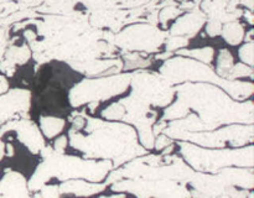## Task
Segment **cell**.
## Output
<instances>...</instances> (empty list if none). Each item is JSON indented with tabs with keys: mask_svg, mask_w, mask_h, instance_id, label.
Masks as SVG:
<instances>
[{
	"mask_svg": "<svg viewBox=\"0 0 254 198\" xmlns=\"http://www.w3.org/2000/svg\"><path fill=\"white\" fill-rule=\"evenodd\" d=\"M175 101L164 111L163 120H174L196 114L210 130L228 124H253L252 99L236 100L221 87L206 82H185L176 84Z\"/></svg>",
	"mask_w": 254,
	"mask_h": 198,
	"instance_id": "obj_1",
	"label": "cell"
},
{
	"mask_svg": "<svg viewBox=\"0 0 254 198\" xmlns=\"http://www.w3.org/2000/svg\"><path fill=\"white\" fill-rule=\"evenodd\" d=\"M82 130L86 134L69 129V145L82 151L86 158L112 161L113 168L146 153L136 130L127 123L102 120L86 114V125Z\"/></svg>",
	"mask_w": 254,
	"mask_h": 198,
	"instance_id": "obj_2",
	"label": "cell"
},
{
	"mask_svg": "<svg viewBox=\"0 0 254 198\" xmlns=\"http://www.w3.org/2000/svg\"><path fill=\"white\" fill-rule=\"evenodd\" d=\"M81 73L69 63L47 61L41 64L35 76V105L49 115L67 116L71 110L68 93L79 81Z\"/></svg>",
	"mask_w": 254,
	"mask_h": 198,
	"instance_id": "obj_3",
	"label": "cell"
},
{
	"mask_svg": "<svg viewBox=\"0 0 254 198\" xmlns=\"http://www.w3.org/2000/svg\"><path fill=\"white\" fill-rule=\"evenodd\" d=\"M37 166L36 171L27 182L30 191H39L47 181L56 177L60 181L83 178L92 182H102L109 171L113 170V163L109 160H94L67 156L52 151Z\"/></svg>",
	"mask_w": 254,
	"mask_h": 198,
	"instance_id": "obj_4",
	"label": "cell"
},
{
	"mask_svg": "<svg viewBox=\"0 0 254 198\" xmlns=\"http://www.w3.org/2000/svg\"><path fill=\"white\" fill-rule=\"evenodd\" d=\"M160 73L171 86L185 82H206L216 84L236 100H246L251 98L254 91L252 82H240L237 79L228 81L217 76L208 64L195 61L193 58L175 57L168 59L160 67Z\"/></svg>",
	"mask_w": 254,
	"mask_h": 198,
	"instance_id": "obj_5",
	"label": "cell"
},
{
	"mask_svg": "<svg viewBox=\"0 0 254 198\" xmlns=\"http://www.w3.org/2000/svg\"><path fill=\"white\" fill-rule=\"evenodd\" d=\"M181 155L186 163L198 172L215 173L230 166L238 167H253V145L240 146L233 148H203L196 144L179 143Z\"/></svg>",
	"mask_w": 254,
	"mask_h": 198,
	"instance_id": "obj_6",
	"label": "cell"
},
{
	"mask_svg": "<svg viewBox=\"0 0 254 198\" xmlns=\"http://www.w3.org/2000/svg\"><path fill=\"white\" fill-rule=\"evenodd\" d=\"M131 74L116 73L101 78L79 79L68 93L69 105L71 108H79L91 101L107 100L124 93L130 86Z\"/></svg>",
	"mask_w": 254,
	"mask_h": 198,
	"instance_id": "obj_7",
	"label": "cell"
},
{
	"mask_svg": "<svg viewBox=\"0 0 254 198\" xmlns=\"http://www.w3.org/2000/svg\"><path fill=\"white\" fill-rule=\"evenodd\" d=\"M253 124H228L213 130L181 131L171 139L189 141L203 148H225L227 144L232 148H240L253 143Z\"/></svg>",
	"mask_w": 254,
	"mask_h": 198,
	"instance_id": "obj_8",
	"label": "cell"
},
{
	"mask_svg": "<svg viewBox=\"0 0 254 198\" xmlns=\"http://www.w3.org/2000/svg\"><path fill=\"white\" fill-rule=\"evenodd\" d=\"M128 98L146 106H168L175 98V89L163 76L139 71L131 74Z\"/></svg>",
	"mask_w": 254,
	"mask_h": 198,
	"instance_id": "obj_9",
	"label": "cell"
},
{
	"mask_svg": "<svg viewBox=\"0 0 254 198\" xmlns=\"http://www.w3.org/2000/svg\"><path fill=\"white\" fill-rule=\"evenodd\" d=\"M114 192L135 195L138 197H190L191 191L188 183L175 180H146V178H128L112 183Z\"/></svg>",
	"mask_w": 254,
	"mask_h": 198,
	"instance_id": "obj_10",
	"label": "cell"
},
{
	"mask_svg": "<svg viewBox=\"0 0 254 198\" xmlns=\"http://www.w3.org/2000/svg\"><path fill=\"white\" fill-rule=\"evenodd\" d=\"M166 32L154 25L136 24L127 27L114 36V44L127 51H156L165 42Z\"/></svg>",
	"mask_w": 254,
	"mask_h": 198,
	"instance_id": "obj_11",
	"label": "cell"
},
{
	"mask_svg": "<svg viewBox=\"0 0 254 198\" xmlns=\"http://www.w3.org/2000/svg\"><path fill=\"white\" fill-rule=\"evenodd\" d=\"M31 106V92L15 88L0 97V120H11L17 115L25 118Z\"/></svg>",
	"mask_w": 254,
	"mask_h": 198,
	"instance_id": "obj_12",
	"label": "cell"
},
{
	"mask_svg": "<svg viewBox=\"0 0 254 198\" xmlns=\"http://www.w3.org/2000/svg\"><path fill=\"white\" fill-rule=\"evenodd\" d=\"M12 130L16 131L19 141L26 146L30 152L39 153L41 148L46 145L41 130H40L39 126L31 119H14Z\"/></svg>",
	"mask_w": 254,
	"mask_h": 198,
	"instance_id": "obj_13",
	"label": "cell"
},
{
	"mask_svg": "<svg viewBox=\"0 0 254 198\" xmlns=\"http://www.w3.org/2000/svg\"><path fill=\"white\" fill-rule=\"evenodd\" d=\"M107 183L92 182L83 178H72L62 181L59 186L60 196H93L98 195L107 188Z\"/></svg>",
	"mask_w": 254,
	"mask_h": 198,
	"instance_id": "obj_14",
	"label": "cell"
},
{
	"mask_svg": "<svg viewBox=\"0 0 254 198\" xmlns=\"http://www.w3.org/2000/svg\"><path fill=\"white\" fill-rule=\"evenodd\" d=\"M0 196L6 197H29L30 190L26 178L16 171H7L0 181Z\"/></svg>",
	"mask_w": 254,
	"mask_h": 198,
	"instance_id": "obj_15",
	"label": "cell"
},
{
	"mask_svg": "<svg viewBox=\"0 0 254 198\" xmlns=\"http://www.w3.org/2000/svg\"><path fill=\"white\" fill-rule=\"evenodd\" d=\"M206 22L205 15L200 11L188 12L185 16L180 17L175 24L171 26L170 34L179 35V36H192L196 32L200 31L202 25Z\"/></svg>",
	"mask_w": 254,
	"mask_h": 198,
	"instance_id": "obj_16",
	"label": "cell"
},
{
	"mask_svg": "<svg viewBox=\"0 0 254 198\" xmlns=\"http://www.w3.org/2000/svg\"><path fill=\"white\" fill-rule=\"evenodd\" d=\"M64 125H66V119L61 116L49 115V114L40 115V130L45 138H55L64 130Z\"/></svg>",
	"mask_w": 254,
	"mask_h": 198,
	"instance_id": "obj_17",
	"label": "cell"
},
{
	"mask_svg": "<svg viewBox=\"0 0 254 198\" xmlns=\"http://www.w3.org/2000/svg\"><path fill=\"white\" fill-rule=\"evenodd\" d=\"M221 35L226 42L230 45H238L246 37V32L243 26L238 21H228L226 25H222Z\"/></svg>",
	"mask_w": 254,
	"mask_h": 198,
	"instance_id": "obj_18",
	"label": "cell"
},
{
	"mask_svg": "<svg viewBox=\"0 0 254 198\" xmlns=\"http://www.w3.org/2000/svg\"><path fill=\"white\" fill-rule=\"evenodd\" d=\"M233 66H235V59H233L231 52L228 50H221L217 57V62H216V74L226 79Z\"/></svg>",
	"mask_w": 254,
	"mask_h": 198,
	"instance_id": "obj_19",
	"label": "cell"
},
{
	"mask_svg": "<svg viewBox=\"0 0 254 198\" xmlns=\"http://www.w3.org/2000/svg\"><path fill=\"white\" fill-rule=\"evenodd\" d=\"M213 50L211 47H205V49H196V50H180L178 51V54L180 56H191L202 63L210 64L213 59Z\"/></svg>",
	"mask_w": 254,
	"mask_h": 198,
	"instance_id": "obj_20",
	"label": "cell"
},
{
	"mask_svg": "<svg viewBox=\"0 0 254 198\" xmlns=\"http://www.w3.org/2000/svg\"><path fill=\"white\" fill-rule=\"evenodd\" d=\"M124 114H126V108H124V105L119 100L111 104L109 106H107V108L102 111V116H103L106 120L111 121H121L122 118L124 116Z\"/></svg>",
	"mask_w": 254,
	"mask_h": 198,
	"instance_id": "obj_21",
	"label": "cell"
},
{
	"mask_svg": "<svg viewBox=\"0 0 254 198\" xmlns=\"http://www.w3.org/2000/svg\"><path fill=\"white\" fill-rule=\"evenodd\" d=\"M150 64L149 59H144L143 57L139 56L138 53H131L124 54V69H138V68H144V67H148Z\"/></svg>",
	"mask_w": 254,
	"mask_h": 198,
	"instance_id": "obj_22",
	"label": "cell"
},
{
	"mask_svg": "<svg viewBox=\"0 0 254 198\" xmlns=\"http://www.w3.org/2000/svg\"><path fill=\"white\" fill-rule=\"evenodd\" d=\"M243 77H250L252 78L253 77V67L247 66L245 63H238L235 64L231 69V72L228 73L227 78L228 81H236L238 78H243Z\"/></svg>",
	"mask_w": 254,
	"mask_h": 198,
	"instance_id": "obj_23",
	"label": "cell"
},
{
	"mask_svg": "<svg viewBox=\"0 0 254 198\" xmlns=\"http://www.w3.org/2000/svg\"><path fill=\"white\" fill-rule=\"evenodd\" d=\"M165 47L166 51L171 52L175 51V50L181 49V47H185L189 44V39L186 36H179V35H173V37H169L168 40H165Z\"/></svg>",
	"mask_w": 254,
	"mask_h": 198,
	"instance_id": "obj_24",
	"label": "cell"
},
{
	"mask_svg": "<svg viewBox=\"0 0 254 198\" xmlns=\"http://www.w3.org/2000/svg\"><path fill=\"white\" fill-rule=\"evenodd\" d=\"M240 58L247 66L253 67V41L245 42L240 50Z\"/></svg>",
	"mask_w": 254,
	"mask_h": 198,
	"instance_id": "obj_25",
	"label": "cell"
},
{
	"mask_svg": "<svg viewBox=\"0 0 254 198\" xmlns=\"http://www.w3.org/2000/svg\"><path fill=\"white\" fill-rule=\"evenodd\" d=\"M180 12V9H176V7L174 6L165 7V9H163L159 12V20H160V22H163V24H166L170 19H175Z\"/></svg>",
	"mask_w": 254,
	"mask_h": 198,
	"instance_id": "obj_26",
	"label": "cell"
},
{
	"mask_svg": "<svg viewBox=\"0 0 254 198\" xmlns=\"http://www.w3.org/2000/svg\"><path fill=\"white\" fill-rule=\"evenodd\" d=\"M171 144H173V139L169 138L166 134L161 133L155 136V140H154V148H156V150H163V148L171 145Z\"/></svg>",
	"mask_w": 254,
	"mask_h": 198,
	"instance_id": "obj_27",
	"label": "cell"
},
{
	"mask_svg": "<svg viewBox=\"0 0 254 198\" xmlns=\"http://www.w3.org/2000/svg\"><path fill=\"white\" fill-rule=\"evenodd\" d=\"M221 29H222V22L215 19L208 20L207 26H206V32H207L210 36H217V35H220Z\"/></svg>",
	"mask_w": 254,
	"mask_h": 198,
	"instance_id": "obj_28",
	"label": "cell"
},
{
	"mask_svg": "<svg viewBox=\"0 0 254 198\" xmlns=\"http://www.w3.org/2000/svg\"><path fill=\"white\" fill-rule=\"evenodd\" d=\"M40 193L37 196L41 197H60L59 186H41Z\"/></svg>",
	"mask_w": 254,
	"mask_h": 198,
	"instance_id": "obj_29",
	"label": "cell"
},
{
	"mask_svg": "<svg viewBox=\"0 0 254 198\" xmlns=\"http://www.w3.org/2000/svg\"><path fill=\"white\" fill-rule=\"evenodd\" d=\"M67 141H68V138L66 135H62L60 136L59 139H56L54 144V150L59 153H64V148L67 146Z\"/></svg>",
	"mask_w": 254,
	"mask_h": 198,
	"instance_id": "obj_30",
	"label": "cell"
},
{
	"mask_svg": "<svg viewBox=\"0 0 254 198\" xmlns=\"http://www.w3.org/2000/svg\"><path fill=\"white\" fill-rule=\"evenodd\" d=\"M6 156H12L14 155V146L11 144H6Z\"/></svg>",
	"mask_w": 254,
	"mask_h": 198,
	"instance_id": "obj_31",
	"label": "cell"
},
{
	"mask_svg": "<svg viewBox=\"0 0 254 198\" xmlns=\"http://www.w3.org/2000/svg\"><path fill=\"white\" fill-rule=\"evenodd\" d=\"M4 155H5V145H4V143L0 140V161L2 160Z\"/></svg>",
	"mask_w": 254,
	"mask_h": 198,
	"instance_id": "obj_32",
	"label": "cell"
}]
</instances>
